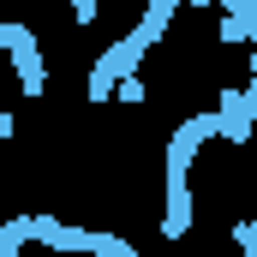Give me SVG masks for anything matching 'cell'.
Wrapping results in <instances>:
<instances>
[{
	"mask_svg": "<svg viewBox=\"0 0 257 257\" xmlns=\"http://www.w3.org/2000/svg\"><path fill=\"white\" fill-rule=\"evenodd\" d=\"M215 132H221V114H192L168 144V221H162L168 239H180L192 227V162L203 150V138H215Z\"/></svg>",
	"mask_w": 257,
	"mask_h": 257,
	"instance_id": "obj_1",
	"label": "cell"
},
{
	"mask_svg": "<svg viewBox=\"0 0 257 257\" xmlns=\"http://www.w3.org/2000/svg\"><path fill=\"white\" fill-rule=\"evenodd\" d=\"M168 18H174V6H168V0H156V6H150V18H144V24H138L132 36H120V42H114V48H108L102 60L90 66V96H96V102H102V96L114 90V78L126 84L132 72H138V60H144V54L156 48V36L168 30Z\"/></svg>",
	"mask_w": 257,
	"mask_h": 257,
	"instance_id": "obj_2",
	"label": "cell"
},
{
	"mask_svg": "<svg viewBox=\"0 0 257 257\" xmlns=\"http://www.w3.org/2000/svg\"><path fill=\"white\" fill-rule=\"evenodd\" d=\"M215 114H221V138H227V144H245L251 126H257V78L245 84V90H227Z\"/></svg>",
	"mask_w": 257,
	"mask_h": 257,
	"instance_id": "obj_3",
	"label": "cell"
},
{
	"mask_svg": "<svg viewBox=\"0 0 257 257\" xmlns=\"http://www.w3.org/2000/svg\"><path fill=\"white\" fill-rule=\"evenodd\" d=\"M0 42L12 48V66H18V78H24V96H42V48H36V36H30L24 24H6Z\"/></svg>",
	"mask_w": 257,
	"mask_h": 257,
	"instance_id": "obj_4",
	"label": "cell"
}]
</instances>
